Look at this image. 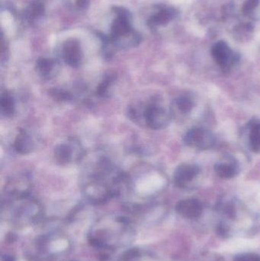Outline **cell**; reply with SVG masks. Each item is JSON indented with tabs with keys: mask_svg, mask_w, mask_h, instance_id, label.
I'll list each match as a JSON object with an SVG mask.
<instances>
[{
	"mask_svg": "<svg viewBox=\"0 0 260 261\" xmlns=\"http://www.w3.org/2000/svg\"><path fill=\"white\" fill-rule=\"evenodd\" d=\"M136 237L134 223L121 215H106L96 221L89 230L87 240L97 251L120 254L129 249Z\"/></svg>",
	"mask_w": 260,
	"mask_h": 261,
	"instance_id": "obj_1",
	"label": "cell"
},
{
	"mask_svg": "<svg viewBox=\"0 0 260 261\" xmlns=\"http://www.w3.org/2000/svg\"><path fill=\"white\" fill-rule=\"evenodd\" d=\"M2 213L9 225L21 229L41 221L44 216V210L41 204L30 195L18 199H4Z\"/></svg>",
	"mask_w": 260,
	"mask_h": 261,
	"instance_id": "obj_2",
	"label": "cell"
},
{
	"mask_svg": "<svg viewBox=\"0 0 260 261\" xmlns=\"http://www.w3.org/2000/svg\"><path fill=\"white\" fill-rule=\"evenodd\" d=\"M114 19L108 35L116 50H127L137 47L141 42V35L132 27V15L125 7L113 6Z\"/></svg>",
	"mask_w": 260,
	"mask_h": 261,
	"instance_id": "obj_3",
	"label": "cell"
},
{
	"mask_svg": "<svg viewBox=\"0 0 260 261\" xmlns=\"http://www.w3.org/2000/svg\"><path fill=\"white\" fill-rule=\"evenodd\" d=\"M71 242L60 231H51L40 236L34 243L32 256L40 261L57 260L71 251Z\"/></svg>",
	"mask_w": 260,
	"mask_h": 261,
	"instance_id": "obj_4",
	"label": "cell"
},
{
	"mask_svg": "<svg viewBox=\"0 0 260 261\" xmlns=\"http://www.w3.org/2000/svg\"><path fill=\"white\" fill-rule=\"evenodd\" d=\"M53 156L60 165H67L82 161L85 156V150L77 138H70L54 147Z\"/></svg>",
	"mask_w": 260,
	"mask_h": 261,
	"instance_id": "obj_5",
	"label": "cell"
},
{
	"mask_svg": "<svg viewBox=\"0 0 260 261\" xmlns=\"http://www.w3.org/2000/svg\"><path fill=\"white\" fill-rule=\"evenodd\" d=\"M32 188V176L29 173L12 175L5 186V199H14L30 196Z\"/></svg>",
	"mask_w": 260,
	"mask_h": 261,
	"instance_id": "obj_6",
	"label": "cell"
},
{
	"mask_svg": "<svg viewBox=\"0 0 260 261\" xmlns=\"http://www.w3.org/2000/svg\"><path fill=\"white\" fill-rule=\"evenodd\" d=\"M170 119V113L158 102H150L143 109V120L151 129H163L168 126Z\"/></svg>",
	"mask_w": 260,
	"mask_h": 261,
	"instance_id": "obj_7",
	"label": "cell"
},
{
	"mask_svg": "<svg viewBox=\"0 0 260 261\" xmlns=\"http://www.w3.org/2000/svg\"><path fill=\"white\" fill-rule=\"evenodd\" d=\"M61 57L64 62L73 68H78L83 63L84 54L80 41L76 38H69L63 43Z\"/></svg>",
	"mask_w": 260,
	"mask_h": 261,
	"instance_id": "obj_8",
	"label": "cell"
},
{
	"mask_svg": "<svg viewBox=\"0 0 260 261\" xmlns=\"http://www.w3.org/2000/svg\"><path fill=\"white\" fill-rule=\"evenodd\" d=\"M212 55L221 70H229L238 61V56L227 42L219 41L212 47Z\"/></svg>",
	"mask_w": 260,
	"mask_h": 261,
	"instance_id": "obj_9",
	"label": "cell"
},
{
	"mask_svg": "<svg viewBox=\"0 0 260 261\" xmlns=\"http://www.w3.org/2000/svg\"><path fill=\"white\" fill-rule=\"evenodd\" d=\"M186 145L201 150H208L215 144V136L209 130L203 128H193L189 130L184 137Z\"/></svg>",
	"mask_w": 260,
	"mask_h": 261,
	"instance_id": "obj_10",
	"label": "cell"
},
{
	"mask_svg": "<svg viewBox=\"0 0 260 261\" xmlns=\"http://www.w3.org/2000/svg\"><path fill=\"white\" fill-rule=\"evenodd\" d=\"M178 15V12L172 6H160L157 12L153 14L148 21V25L152 30L167 25Z\"/></svg>",
	"mask_w": 260,
	"mask_h": 261,
	"instance_id": "obj_11",
	"label": "cell"
},
{
	"mask_svg": "<svg viewBox=\"0 0 260 261\" xmlns=\"http://www.w3.org/2000/svg\"><path fill=\"white\" fill-rule=\"evenodd\" d=\"M38 76L44 81L54 79L61 70V64L53 58H41L38 59L35 65Z\"/></svg>",
	"mask_w": 260,
	"mask_h": 261,
	"instance_id": "obj_12",
	"label": "cell"
},
{
	"mask_svg": "<svg viewBox=\"0 0 260 261\" xmlns=\"http://www.w3.org/2000/svg\"><path fill=\"white\" fill-rule=\"evenodd\" d=\"M200 173V168L192 164H182L174 172V182L180 188L186 187Z\"/></svg>",
	"mask_w": 260,
	"mask_h": 261,
	"instance_id": "obj_13",
	"label": "cell"
},
{
	"mask_svg": "<svg viewBox=\"0 0 260 261\" xmlns=\"http://www.w3.org/2000/svg\"><path fill=\"white\" fill-rule=\"evenodd\" d=\"M177 213L183 218L195 219L203 213V204L196 199H186L180 201L176 206Z\"/></svg>",
	"mask_w": 260,
	"mask_h": 261,
	"instance_id": "obj_14",
	"label": "cell"
},
{
	"mask_svg": "<svg viewBox=\"0 0 260 261\" xmlns=\"http://www.w3.org/2000/svg\"><path fill=\"white\" fill-rule=\"evenodd\" d=\"M13 147L18 154H29L35 150V139L27 130L20 129L14 141Z\"/></svg>",
	"mask_w": 260,
	"mask_h": 261,
	"instance_id": "obj_15",
	"label": "cell"
},
{
	"mask_svg": "<svg viewBox=\"0 0 260 261\" xmlns=\"http://www.w3.org/2000/svg\"><path fill=\"white\" fill-rule=\"evenodd\" d=\"M15 112H16V103H15V99L13 95L8 91L2 92L1 96H0V113L3 117L10 118L15 116Z\"/></svg>",
	"mask_w": 260,
	"mask_h": 261,
	"instance_id": "obj_16",
	"label": "cell"
},
{
	"mask_svg": "<svg viewBox=\"0 0 260 261\" xmlns=\"http://www.w3.org/2000/svg\"><path fill=\"white\" fill-rule=\"evenodd\" d=\"M113 261H154L151 254L145 252L143 250L129 249L118 254Z\"/></svg>",
	"mask_w": 260,
	"mask_h": 261,
	"instance_id": "obj_17",
	"label": "cell"
},
{
	"mask_svg": "<svg viewBox=\"0 0 260 261\" xmlns=\"http://www.w3.org/2000/svg\"><path fill=\"white\" fill-rule=\"evenodd\" d=\"M44 5L40 2L35 1L31 3L24 11V18L29 24H35L44 15Z\"/></svg>",
	"mask_w": 260,
	"mask_h": 261,
	"instance_id": "obj_18",
	"label": "cell"
},
{
	"mask_svg": "<svg viewBox=\"0 0 260 261\" xmlns=\"http://www.w3.org/2000/svg\"><path fill=\"white\" fill-rule=\"evenodd\" d=\"M116 81V76L112 73H108L104 76L102 82L96 89V95L99 98H108L111 95L112 87Z\"/></svg>",
	"mask_w": 260,
	"mask_h": 261,
	"instance_id": "obj_19",
	"label": "cell"
},
{
	"mask_svg": "<svg viewBox=\"0 0 260 261\" xmlns=\"http://www.w3.org/2000/svg\"><path fill=\"white\" fill-rule=\"evenodd\" d=\"M215 172L217 175L223 179H230L235 177L238 173L236 166L235 164H225L220 163L215 166Z\"/></svg>",
	"mask_w": 260,
	"mask_h": 261,
	"instance_id": "obj_20",
	"label": "cell"
},
{
	"mask_svg": "<svg viewBox=\"0 0 260 261\" xmlns=\"http://www.w3.org/2000/svg\"><path fill=\"white\" fill-rule=\"evenodd\" d=\"M250 144L253 151L260 153V121H254L250 125Z\"/></svg>",
	"mask_w": 260,
	"mask_h": 261,
	"instance_id": "obj_21",
	"label": "cell"
},
{
	"mask_svg": "<svg viewBox=\"0 0 260 261\" xmlns=\"http://www.w3.org/2000/svg\"><path fill=\"white\" fill-rule=\"evenodd\" d=\"M174 107L183 114H188L193 107V102L189 96H181L174 101Z\"/></svg>",
	"mask_w": 260,
	"mask_h": 261,
	"instance_id": "obj_22",
	"label": "cell"
},
{
	"mask_svg": "<svg viewBox=\"0 0 260 261\" xmlns=\"http://www.w3.org/2000/svg\"><path fill=\"white\" fill-rule=\"evenodd\" d=\"M49 94L54 100L61 102H67L73 100V96L68 90L63 88H53L49 90Z\"/></svg>",
	"mask_w": 260,
	"mask_h": 261,
	"instance_id": "obj_23",
	"label": "cell"
},
{
	"mask_svg": "<svg viewBox=\"0 0 260 261\" xmlns=\"http://www.w3.org/2000/svg\"><path fill=\"white\" fill-rule=\"evenodd\" d=\"M259 2L260 0H246L243 6V12L244 15H251L259 6Z\"/></svg>",
	"mask_w": 260,
	"mask_h": 261,
	"instance_id": "obj_24",
	"label": "cell"
},
{
	"mask_svg": "<svg viewBox=\"0 0 260 261\" xmlns=\"http://www.w3.org/2000/svg\"><path fill=\"white\" fill-rule=\"evenodd\" d=\"M234 261H260V255L253 253H246L237 255Z\"/></svg>",
	"mask_w": 260,
	"mask_h": 261,
	"instance_id": "obj_25",
	"label": "cell"
},
{
	"mask_svg": "<svg viewBox=\"0 0 260 261\" xmlns=\"http://www.w3.org/2000/svg\"><path fill=\"white\" fill-rule=\"evenodd\" d=\"M90 0H76V5L78 9L85 10L90 6Z\"/></svg>",
	"mask_w": 260,
	"mask_h": 261,
	"instance_id": "obj_26",
	"label": "cell"
}]
</instances>
